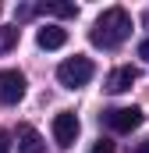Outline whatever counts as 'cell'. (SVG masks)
<instances>
[{"label": "cell", "instance_id": "7", "mask_svg": "<svg viewBox=\"0 0 149 153\" xmlns=\"http://www.w3.org/2000/svg\"><path fill=\"white\" fill-rule=\"evenodd\" d=\"M18 153H43L46 150V143H43V135H39L32 125H18Z\"/></svg>", "mask_w": 149, "mask_h": 153}, {"label": "cell", "instance_id": "1", "mask_svg": "<svg viewBox=\"0 0 149 153\" xmlns=\"http://www.w3.org/2000/svg\"><path fill=\"white\" fill-rule=\"evenodd\" d=\"M128 36H131V14H128L124 7H107V11L96 18L92 32H89V39H92L96 46H103V50L121 46Z\"/></svg>", "mask_w": 149, "mask_h": 153}, {"label": "cell", "instance_id": "13", "mask_svg": "<svg viewBox=\"0 0 149 153\" xmlns=\"http://www.w3.org/2000/svg\"><path fill=\"white\" fill-rule=\"evenodd\" d=\"M139 57H142V61H149V39H142V43H139Z\"/></svg>", "mask_w": 149, "mask_h": 153}, {"label": "cell", "instance_id": "12", "mask_svg": "<svg viewBox=\"0 0 149 153\" xmlns=\"http://www.w3.org/2000/svg\"><path fill=\"white\" fill-rule=\"evenodd\" d=\"M11 146H14V143H11V135H7V132H0V153H11Z\"/></svg>", "mask_w": 149, "mask_h": 153}, {"label": "cell", "instance_id": "10", "mask_svg": "<svg viewBox=\"0 0 149 153\" xmlns=\"http://www.w3.org/2000/svg\"><path fill=\"white\" fill-rule=\"evenodd\" d=\"M14 43H18V25H4L0 29V53H7Z\"/></svg>", "mask_w": 149, "mask_h": 153}, {"label": "cell", "instance_id": "16", "mask_svg": "<svg viewBox=\"0 0 149 153\" xmlns=\"http://www.w3.org/2000/svg\"><path fill=\"white\" fill-rule=\"evenodd\" d=\"M0 11H4V7H0Z\"/></svg>", "mask_w": 149, "mask_h": 153}, {"label": "cell", "instance_id": "2", "mask_svg": "<svg viewBox=\"0 0 149 153\" xmlns=\"http://www.w3.org/2000/svg\"><path fill=\"white\" fill-rule=\"evenodd\" d=\"M92 75H96V68H92V61L82 57V53L60 61V68H57V82H60L64 89H78V85H85Z\"/></svg>", "mask_w": 149, "mask_h": 153}, {"label": "cell", "instance_id": "9", "mask_svg": "<svg viewBox=\"0 0 149 153\" xmlns=\"http://www.w3.org/2000/svg\"><path fill=\"white\" fill-rule=\"evenodd\" d=\"M39 11H46V14H53V18H74V14H78V7H74V4H64V0H50V4H43Z\"/></svg>", "mask_w": 149, "mask_h": 153}, {"label": "cell", "instance_id": "8", "mask_svg": "<svg viewBox=\"0 0 149 153\" xmlns=\"http://www.w3.org/2000/svg\"><path fill=\"white\" fill-rule=\"evenodd\" d=\"M36 43L43 50H60V46L68 43V29H60V25H43L36 32Z\"/></svg>", "mask_w": 149, "mask_h": 153}, {"label": "cell", "instance_id": "14", "mask_svg": "<svg viewBox=\"0 0 149 153\" xmlns=\"http://www.w3.org/2000/svg\"><path fill=\"white\" fill-rule=\"evenodd\" d=\"M135 153H149V143H139V146H135Z\"/></svg>", "mask_w": 149, "mask_h": 153}, {"label": "cell", "instance_id": "11", "mask_svg": "<svg viewBox=\"0 0 149 153\" xmlns=\"http://www.w3.org/2000/svg\"><path fill=\"white\" fill-rule=\"evenodd\" d=\"M92 153H114V143L110 139H100V143L92 146Z\"/></svg>", "mask_w": 149, "mask_h": 153}, {"label": "cell", "instance_id": "6", "mask_svg": "<svg viewBox=\"0 0 149 153\" xmlns=\"http://www.w3.org/2000/svg\"><path fill=\"white\" fill-rule=\"evenodd\" d=\"M135 82H139V68L121 64V68H114L110 75H107V89H110V93H128Z\"/></svg>", "mask_w": 149, "mask_h": 153}, {"label": "cell", "instance_id": "4", "mask_svg": "<svg viewBox=\"0 0 149 153\" xmlns=\"http://www.w3.org/2000/svg\"><path fill=\"white\" fill-rule=\"evenodd\" d=\"M78 117L71 114V111H60V114H53V143L57 146H74V139H78Z\"/></svg>", "mask_w": 149, "mask_h": 153}, {"label": "cell", "instance_id": "15", "mask_svg": "<svg viewBox=\"0 0 149 153\" xmlns=\"http://www.w3.org/2000/svg\"><path fill=\"white\" fill-rule=\"evenodd\" d=\"M146 25H149V14H146Z\"/></svg>", "mask_w": 149, "mask_h": 153}, {"label": "cell", "instance_id": "5", "mask_svg": "<svg viewBox=\"0 0 149 153\" xmlns=\"http://www.w3.org/2000/svg\"><path fill=\"white\" fill-rule=\"evenodd\" d=\"M21 96H25V75H21V71H11V68L0 71V103L11 107V103H18Z\"/></svg>", "mask_w": 149, "mask_h": 153}, {"label": "cell", "instance_id": "3", "mask_svg": "<svg viewBox=\"0 0 149 153\" xmlns=\"http://www.w3.org/2000/svg\"><path fill=\"white\" fill-rule=\"evenodd\" d=\"M103 125L110 128V132H135L139 125H142V111L139 107H110V111H103Z\"/></svg>", "mask_w": 149, "mask_h": 153}]
</instances>
